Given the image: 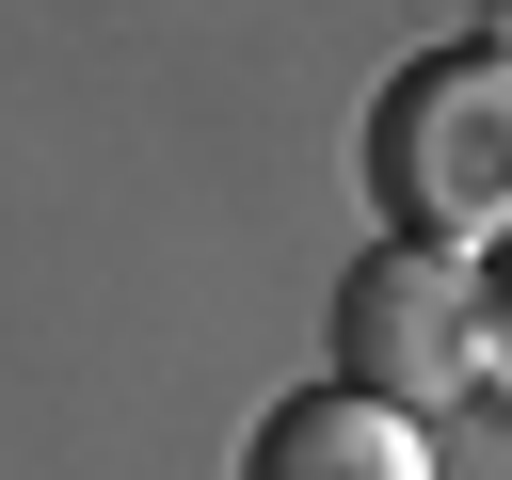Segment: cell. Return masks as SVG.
<instances>
[{
    "mask_svg": "<svg viewBox=\"0 0 512 480\" xmlns=\"http://www.w3.org/2000/svg\"><path fill=\"white\" fill-rule=\"evenodd\" d=\"M368 192L416 256H496L512 240V48H432L368 112Z\"/></svg>",
    "mask_w": 512,
    "mask_h": 480,
    "instance_id": "obj_1",
    "label": "cell"
},
{
    "mask_svg": "<svg viewBox=\"0 0 512 480\" xmlns=\"http://www.w3.org/2000/svg\"><path fill=\"white\" fill-rule=\"evenodd\" d=\"M336 384L432 432L480 384V288H464V256H416V240L352 256V288H336Z\"/></svg>",
    "mask_w": 512,
    "mask_h": 480,
    "instance_id": "obj_2",
    "label": "cell"
},
{
    "mask_svg": "<svg viewBox=\"0 0 512 480\" xmlns=\"http://www.w3.org/2000/svg\"><path fill=\"white\" fill-rule=\"evenodd\" d=\"M240 480H432V432L384 416V400H352V384H304V400L256 416Z\"/></svg>",
    "mask_w": 512,
    "mask_h": 480,
    "instance_id": "obj_3",
    "label": "cell"
},
{
    "mask_svg": "<svg viewBox=\"0 0 512 480\" xmlns=\"http://www.w3.org/2000/svg\"><path fill=\"white\" fill-rule=\"evenodd\" d=\"M480 384H512V240H496V272H480Z\"/></svg>",
    "mask_w": 512,
    "mask_h": 480,
    "instance_id": "obj_4",
    "label": "cell"
}]
</instances>
